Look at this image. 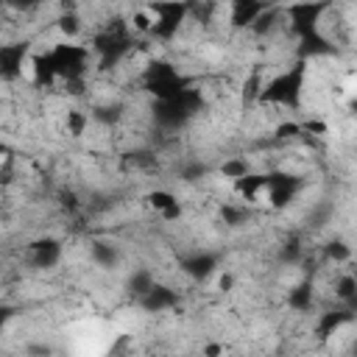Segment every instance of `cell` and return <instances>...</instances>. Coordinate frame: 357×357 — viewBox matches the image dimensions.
Instances as JSON below:
<instances>
[{
	"mask_svg": "<svg viewBox=\"0 0 357 357\" xmlns=\"http://www.w3.org/2000/svg\"><path fill=\"white\" fill-rule=\"evenodd\" d=\"M326 8L329 0H296L282 11L290 22L293 36L298 39V56L304 61L335 53V45L321 33V17L326 14Z\"/></svg>",
	"mask_w": 357,
	"mask_h": 357,
	"instance_id": "cell-1",
	"label": "cell"
},
{
	"mask_svg": "<svg viewBox=\"0 0 357 357\" xmlns=\"http://www.w3.org/2000/svg\"><path fill=\"white\" fill-rule=\"evenodd\" d=\"M304 78H307V61H296L293 67L276 73L273 78L262 81L257 106H284V109H298L301 106V92H304Z\"/></svg>",
	"mask_w": 357,
	"mask_h": 357,
	"instance_id": "cell-2",
	"label": "cell"
},
{
	"mask_svg": "<svg viewBox=\"0 0 357 357\" xmlns=\"http://www.w3.org/2000/svg\"><path fill=\"white\" fill-rule=\"evenodd\" d=\"M134 47V39H131V28L123 22V20H114L109 22L103 31H98L92 36V45L89 50L98 56V70H112L117 67Z\"/></svg>",
	"mask_w": 357,
	"mask_h": 357,
	"instance_id": "cell-3",
	"label": "cell"
},
{
	"mask_svg": "<svg viewBox=\"0 0 357 357\" xmlns=\"http://www.w3.org/2000/svg\"><path fill=\"white\" fill-rule=\"evenodd\" d=\"M204 109V98L201 89L187 86L181 95L167 98V100H153V120L159 128L165 131H178L190 123L192 114H198Z\"/></svg>",
	"mask_w": 357,
	"mask_h": 357,
	"instance_id": "cell-4",
	"label": "cell"
},
{
	"mask_svg": "<svg viewBox=\"0 0 357 357\" xmlns=\"http://www.w3.org/2000/svg\"><path fill=\"white\" fill-rule=\"evenodd\" d=\"M142 84H145V89H148L156 100L176 98V95H181L187 86H192V81H190L184 73H178L170 61H162V59H153V61L145 67Z\"/></svg>",
	"mask_w": 357,
	"mask_h": 357,
	"instance_id": "cell-5",
	"label": "cell"
},
{
	"mask_svg": "<svg viewBox=\"0 0 357 357\" xmlns=\"http://www.w3.org/2000/svg\"><path fill=\"white\" fill-rule=\"evenodd\" d=\"M145 8L153 17L151 36H156L159 42H170L190 17V0H151Z\"/></svg>",
	"mask_w": 357,
	"mask_h": 357,
	"instance_id": "cell-6",
	"label": "cell"
},
{
	"mask_svg": "<svg viewBox=\"0 0 357 357\" xmlns=\"http://www.w3.org/2000/svg\"><path fill=\"white\" fill-rule=\"evenodd\" d=\"M50 56H53V67H56L59 81H73V78L86 75V67H89V47L86 45L64 39V42L50 47Z\"/></svg>",
	"mask_w": 357,
	"mask_h": 357,
	"instance_id": "cell-7",
	"label": "cell"
},
{
	"mask_svg": "<svg viewBox=\"0 0 357 357\" xmlns=\"http://www.w3.org/2000/svg\"><path fill=\"white\" fill-rule=\"evenodd\" d=\"M301 187H304V181L298 176L284 173V170H271V173H265V190L262 192L268 195L271 209H287L296 201V195L301 192Z\"/></svg>",
	"mask_w": 357,
	"mask_h": 357,
	"instance_id": "cell-8",
	"label": "cell"
},
{
	"mask_svg": "<svg viewBox=\"0 0 357 357\" xmlns=\"http://www.w3.org/2000/svg\"><path fill=\"white\" fill-rule=\"evenodd\" d=\"M28 59H31V42L28 39L0 45V81H6V84L17 81L22 75V70L28 67Z\"/></svg>",
	"mask_w": 357,
	"mask_h": 357,
	"instance_id": "cell-9",
	"label": "cell"
},
{
	"mask_svg": "<svg viewBox=\"0 0 357 357\" xmlns=\"http://www.w3.org/2000/svg\"><path fill=\"white\" fill-rule=\"evenodd\" d=\"M178 268L192 282H206L220 268V254L218 251H192V254H184L178 259Z\"/></svg>",
	"mask_w": 357,
	"mask_h": 357,
	"instance_id": "cell-10",
	"label": "cell"
},
{
	"mask_svg": "<svg viewBox=\"0 0 357 357\" xmlns=\"http://www.w3.org/2000/svg\"><path fill=\"white\" fill-rule=\"evenodd\" d=\"M137 304H139L145 312H165V310L178 307V290H173V287H167V284H162V282H153V284L137 298Z\"/></svg>",
	"mask_w": 357,
	"mask_h": 357,
	"instance_id": "cell-11",
	"label": "cell"
},
{
	"mask_svg": "<svg viewBox=\"0 0 357 357\" xmlns=\"http://www.w3.org/2000/svg\"><path fill=\"white\" fill-rule=\"evenodd\" d=\"M28 259L33 268H53L61 259V243L56 237H39L28 245Z\"/></svg>",
	"mask_w": 357,
	"mask_h": 357,
	"instance_id": "cell-12",
	"label": "cell"
},
{
	"mask_svg": "<svg viewBox=\"0 0 357 357\" xmlns=\"http://www.w3.org/2000/svg\"><path fill=\"white\" fill-rule=\"evenodd\" d=\"M231 11H229V22L237 31H248V25L257 20V14H262L268 6H273V0H229Z\"/></svg>",
	"mask_w": 357,
	"mask_h": 357,
	"instance_id": "cell-13",
	"label": "cell"
},
{
	"mask_svg": "<svg viewBox=\"0 0 357 357\" xmlns=\"http://www.w3.org/2000/svg\"><path fill=\"white\" fill-rule=\"evenodd\" d=\"M351 321H354V307H351V304H343V307H337V310H326V312H321L318 321H315V335H318L321 340H329L340 326H346V324H351Z\"/></svg>",
	"mask_w": 357,
	"mask_h": 357,
	"instance_id": "cell-14",
	"label": "cell"
},
{
	"mask_svg": "<svg viewBox=\"0 0 357 357\" xmlns=\"http://www.w3.org/2000/svg\"><path fill=\"white\" fill-rule=\"evenodd\" d=\"M28 67H31V81L36 89H45V86H53L59 78H56V67H53V56L50 50L45 53H33L28 59Z\"/></svg>",
	"mask_w": 357,
	"mask_h": 357,
	"instance_id": "cell-15",
	"label": "cell"
},
{
	"mask_svg": "<svg viewBox=\"0 0 357 357\" xmlns=\"http://www.w3.org/2000/svg\"><path fill=\"white\" fill-rule=\"evenodd\" d=\"M231 187H234V192H237V198L240 201H245V204H254L259 195H262V190H265V173H245V176H240V178H234L231 181Z\"/></svg>",
	"mask_w": 357,
	"mask_h": 357,
	"instance_id": "cell-16",
	"label": "cell"
},
{
	"mask_svg": "<svg viewBox=\"0 0 357 357\" xmlns=\"http://www.w3.org/2000/svg\"><path fill=\"white\" fill-rule=\"evenodd\" d=\"M312 304H315V290H312V282H310V279H301L298 284L290 287V293H287V307H290L293 312H310Z\"/></svg>",
	"mask_w": 357,
	"mask_h": 357,
	"instance_id": "cell-17",
	"label": "cell"
},
{
	"mask_svg": "<svg viewBox=\"0 0 357 357\" xmlns=\"http://www.w3.org/2000/svg\"><path fill=\"white\" fill-rule=\"evenodd\" d=\"M89 257H92V262L100 265V268H117L120 259H123L120 248H117L114 243H109V240H95L92 248H89Z\"/></svg>",
	"mask_w": 357,
	"mask_h": 357,
	"instance_id": "cell-18",
	"label": "cell"
},
{
	"mask_svg": "<svg viewBox=\"0 0 357 357\" xmlns=\"http://www.w3.org/2000/svg\"><path fill=\"white\" fill-rule=\"evenodd\" d=\"M262 81H265L262 64H254V67H251V73H248V75H245V81H243V92H240V98H243V109L257 106V98H259V89H262Z\"/></svg>",
	"mask_w": 357,
	"mask_h": 357,
	"instance_id": "cell-19",
	"label": "cell"
},
{
	"mask_svg": "<svg viewBox=\"0 0 357 357\" xmlns=\"http://www.w3.org/2000/svg\"><path fill=\"white\" fill-rule=\"evenodd\" d=\"M279 20H282V8L273 3V6H268L262 14H257V20L248 25V31H251L254 36H268V33L279 25Z\"/></svg>",
	"mask_w": 357,
	"mask_h": 357,
	"instance_id": "cell-20",
	"label": "cell"
},
{
	"mask_svg": "<svg viewBox=\"0 0 357 357\" xmlns=\"http://www.w3.org/2000/svg\"><path fill=\"white\" fill-rule=\"evenodd\" d=\"M153 282H156V276H153L148 268H134V271L128 273V279H126V293L137 301V298H139V296H142Z\"/></svg>",
	"mask_w": 357,
	"mask_h": 357,
	"instance_id": "cell-21",
	"label": "cell"
},
{
	"mask_svg": "<svg viewBox=\"0 0 357 357\" xmlns=\"http://www.w3.org/2000/svg\"><path fill=\"white\" fill-rule=\"evenodd\" d=\"M123 112H126L123 103H100V106L92 109L89 120H95V123H100V126H117V123L123 120Z\"/></svg>",
	"mask_w": 357,
	"mask_h": 357,
	"instance_id": "cell-22",
	"label": "cell"
},
{
	"mask_svg": "<svg viewBox=\"0 0 357 357\" xmlns=\"http://www.w3.org/2000/svg\"><path fill=\"white\" fill-rule=\"evenodd\" d=\"M335 298L340 301V304H357V279H354V273H340L337 279H335Z\"/></svg>",
	"mask_w": 357,
	"mask_h": 357,
	"instance_id": "cell-23",
	"label": "cell"
},
{
	"mask_svg": "<svg viewBox=\"0 0 357 357\" xmlns=\"http://www.w3.org/2000/svg\"><path fill=\"white\" fill-rule=\"evenodd\" d=\"M220 218H223L226 226L237 229V226H245L251 220V209L245 204H223L220 206Z\"/></svg>",
	"mask_w": 357,
	"mask_h": 357,
	"instance_id": "cell-24",
	"label": "cell"
},
{
	"mask_svg": "<svg viewBox=\"0 0 357 357\" xmlns=\"http://www.w3.org/2000/svg\"><path fill=\"white\" fill-rule=\"evenodd\" d=\"M86 126H89V114L86 112H81V109H67L64 112V128H67L70 137H75V139L84 137Z\"/></svg>",
	"mask_w": 357,
	"mask_h": 357,
	"instance_id": "cell-25",
	"label": "cell"
},
{
	"mask_svg": "<svg viewBox=\"0 0 357 357\" xmlns=\"http://www.w3.org/2000/svg\"><path fill=\"white\" fill-rule=\"evenodd\" d=\"M218 173H220L223 178L234 181V178H240V176L251 173V162H248L245 156H229V159H223V165L218 167Z\"/></svg>",
	"mask_w": 357,
	"mask_h": 357,
	"instance_id": "cell-26",
	"label": "cell"
},
{
	"mask_svg": "<svg viewBox=\"0 0 357 357\" xmlns=\"http://www.w3.org/2000/svg\"><path fill=\"white\" fill-rule=\"evenodd\" d=\"M301 259H304V245L298 237H290L279 245V262L282 265H298Z\"/></svg>",
	"mask_w": 357,
	"mask_h": 357,
	"instance_id": "cell-27",
	"label": "cell"
},
{
	"mask_svg": "<svg viewBox=\"0 0 357 357\" xmlns=\"http://www.w3.org/2000/svg\"><path fill=\"white\" fill-rule=\"evenodd\" d=\"M56 28H59V33L64 39H75L81 33V17H78V11H61L59 20H56Z\"/></svg>",
	"mask_w": 357,
	"mask_h": 357,
	"instance_id": "cell-28",
	"label": "cell"
},
{
	"mask_svg": "<svg viewBox=\"0 0 357 357\" xmlns=\"http://www.w3.org/2000/svg\"><path fill=\"white\" fill-rule=\"evenodd\" d=\"M178 198H176V192H170V190H151L148 195H145V204L159 215V212H165L167 206H173Z\"/></svg>",
	"mask_w": 357,
	"mask_h": 357,
	"instance_id": "cell-29",
	"label": "cell"
},
{
	"mask_svg": "<svg viewBox=\"0 0 357 357\" xmlns=\"http://www.w3.org/2000/svg\"><path fill=\"white\" fill-rule=\"evenodd\" d=\"M324 257H326L329 262L340 265V262H349V259H351V248H349L343 240H329V243L324 245Z\"/></svg>",
	"mask_w": 357,
	"mask_h": 357,
	"instance_id": "cell-30",
	"label": "cell"
},
{
	"mask_svg": "<svg viewBox=\"0 0 357 357\" xmlns=\"http://www.w3.org/2000/svg\"><path fill=\"white\" fill-rule=\"evenodd\" d=\"M190 17H195L201 25H209L215 17V0H190Z\"/></svg>",
	"mask_w": 357,
	"mask_h": 357,
	"instance_id": "cell-31",
	"label": "cell"
},
{
	"mask_svg": "<svg viewBox=\"0 0 357 357\" xmlns=\"http://www.w3.org/2000/svg\"><path fill=\"white\" fill-rule=\"evenodd\" d=\"M17 178V156H3L0 159V187H8Z\"/></svg>",
	"mask_w": 357,
	"mask_h": 357,
	"instance_id": "cell-32",
	"label": "cell"
},
{
	"mask_svg": "<svg viewBox=\"0 0 357 357\" xmlns=\"http://www.w3.org/2000/svg\"><path fill=\"white\" fill-rule=\"evenodd\" d=\"M273 137L276 139H296V137H301V123L298 120H284L273 128Z\"/></svg>",
	"mask_w": 357,
	"mask_h": 357,
	"instance_id": "cell-33",
	"label": "cell"
},
{
	"mask_svg": "<svg viewBox=\"0 0 357 357\" xmlns=\"http://www.w3.org/2000/svg\"><path fill=\"white\" fill-rule=\"evenodd\" d=\"M151 25H153L151 11H148V8H139V11H134V17H131V25H128V28H134L137 33H151Z\"/></svg>",
	"mask_w": 357,
	"mask_h": 357,
	"instance_id": "cell-34",
	"label": "cell"
},
{
	"mask_svg": "<svg viewBox=\"0 0 357 357\" xmlns=\"http://www.w3.org/2000/svg\"><path fill=\"white\" fill-rule=\"evenodd\" d=\"M206 173H209V167L201 165V162H190V165L181 167V178H184V181H198V178H204Z\"/></svg>",
	"mask_w": 357,
	"mask_h": 357,
	"instance_id": "cell-35",
	"label": "cell"
},
{
	"mask_svg": "<svg viewBox=\"0 0 357 357\" xmlns=\"http://www.w3.org/2000/svg\"><path fill=\"white\" fill-rule=\"evenodd\" d=\"M329 126L324 120H301V134H326Z\"/></svg>",
	"mask_w": 357,
	"mask_h": 357,
	"instance_id": "cell-36",
	"label": "cell"
},
{
	"mask_svg": "<svg viewBox=\"0 0 357 357\" xmlns=\"http://www.w3.org/2000/svg\"><path fill=\"white\" fill-rule=\"evenodd\" d=\"M329 215H332V206L329 204H321L312 215H310V223H315V226H324L326 220H329Z\"/></svg>",
	"mask_w": 357,
	"mask_h": 357,
	"instance_id": "cell-37",
	"label": "cell"
},
{
	"mask_svg": "<svg viewBox=\"0 0 357 357\" xmlns=\"http://www.w3.org/2000/svg\"><path fill=\"white\" fill-rule=\"evenodd\" d=\"M159 215H162V220H165V223H176V220H181L184 209H181V204L176 201L173 206H167V209H165V212H159Z\"/></svg>",
	"mask_w": 357,
	"mask_h": 357,
	"instance_id": "cell-38",
	"label": "cell"
},
{
	"mask_svg": "<svg viewBox=\"0 0 357 357\" xmlns=\"http://www.w3.org/2000/svg\"><path fill=\"white\" fill-rule=\"evenodd\" d=\"M64 84V92L67 95H84V78H73V81H61Z\"/></svg>",
	"mask_w": 357,
	"mask_h": 357,
	"instance_id": "cell-39",
	"label": "cell"
},
{
	"mask_svg": "<svg viewBox=\"0 0 357 357\" xmlns=\"http://www.w3.org/2000/svg\"><path fill=\"white\" fill-rule=\"evenodd\" d=\"M17 315V307H11V304H0V332L8 326V321Z\"/></svg>",
	"mask_w": 357,
	"mask_h": 357,
	"instance_id": "cell-40",
	"label": "cell"
},
{
	"mask_svg": "<svg viewBox=\"0 0 357 357\" xmlns=\"http://www.w3.org/2000/svg\"><path fill=\"white\" fill-rule=\"evenodd\" d=\"M11 8H20V11H31V8H36L39 3H45V0H6Z\"/></svg>",
	"mask_w": 357,
	"mask_h": 357,
	"instance_id": "cell-41",
	"label": "cell"
},
{
	"mask_svg": "<svg viewBox=\"0 0 357 357\" xmlns=\"http://www.w3.org/2000/svg\"><path fill=\"white\" fill-rule=\"evenodd\" d=\"M218 287H220V290H223V293H229V290H231V287H234V276H231V273H229V271H223V273H220V276H218Z\"/></svg>",
	"mask_w": 357,
	"mask_h": 357,
	"instance_id": "cell-42",
	"label": "cell"
},
{
	"mask_svg": "<svg viewBox=\"0 0 357 357\" xmlns=\"http://www.w3.org/2000/svg\"><path fill=\"white\" fill-rule=\"evenodd\" d=\"M201 354H206V357H218V354H223V346H220V343H206V346L201 349Z\"/></svg>",
	"mask_w": 357,
	"mask_h": 357,
	"instance_id": "cell-43",
	"label": "cell"
},
{
	"mask_svg": "<svg viewBox=\"0 0 357 357\" xmlns=\"http://www.w3.org/2000/svg\"><path fill=\"white\" fill-rule=\"evenodd\" d=\"M61 204H64V209H75L78 206V201H75L73 192H61Z\"/></svg>",
	"mask_w": 357,
	"mask_h": 357,
	"instance_id": "cell-44",
	"label": "cell"
},
{
	"mask_svg": "<svg viewBox=\"0 0 357 357\" xmlns=\"http://www.w3.org/2000/svg\"><path fill=\"white\" fill-rule=\"evenodd\" d=\"M11 153H14V148H11L8 142H3V139H0V159H3V156H11Z\"/></svg>",
	"mask_w": 357,
	"mask_h": 357,
	"instance_id": "cell-45",
	"label": "cell"
}]
</instances>
